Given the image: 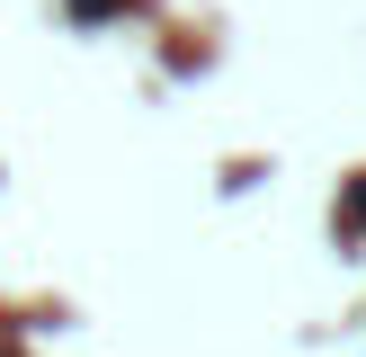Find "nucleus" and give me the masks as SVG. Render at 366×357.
<instances>
[{
	"label": "nucleus",
	"mask_w": 366,
	"mask_h": 357,
	"mask_svg": "<svg viewBox=\"0 0 366 357\" xmlns=\"http://www.w3.org/2000/svg\"><path fill=\"white\" fill-rule=\"evenodd\" d=\"M81 9H117V0H81Z\"/></svg>",
	"instance_id": "obj_1"
}]
</instances>
